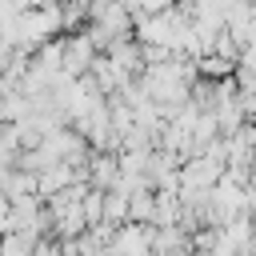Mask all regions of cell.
<instances>
[{
	"instance_id": "6",
	"label": "cell",
	"mask_w": 256,
	"mask_h": 256,
	"mask_svg": "<svg viewBox=\"0 0 256 256\" xmlns=\"http://www.w3.org/2000/svg\"><path fill=\"white\" fill-rule=\"evenodd\" d=\"M128 216L132 224H156V192L152 188H140L128 196Z\"/></svg>"
},
{
	"instance_id": "1",
	"label": "cell",
	"mask_w": 256,
	"mask_h": 256,
	"mask_svg": "<svg viewBox=\"0 0 256 256\" xmlns=\"http://www.w3.org/2000/svg\"><path fill=\"white\" fill-rule=\"evenodd\" d=\"M60 44H64V76H72V80L88 76V72H92V64L104 56V52L92 44V36H88L84 28H80V32L60 36Z\"/></svg>"
},
{
	"instance_id": "2",
	"label": "cell",
	"mask_w": 256,
	"mask_h": 256,
	"mask_svg": "<svg viewBox=\"0 0 256 256\" xmlns=\"http://www.w3.org/2000/svg\"><path fill=\"white\" fill-rule=\"evenodd\" d=\"M152 244H156V228L124 224V228H116V236L108 244V256H152Z\"/></svg>"
},
{
	"instance_id": "5",
	"label": "cell",
	"mask_w": 256,
	"mask_h": 256,
	"mask_svg": "<svg viewBox=\"0 0 256 256\" xmlns=\"http://www.w3.org/2000/svg\"><path fill=\"white\" fill-rule=\"evenodd\" d=\"M116 180H120V152H92V160H88V184L112 192Z\"/></svg>"
},
{
	"instance_id": "7",
	"label": "cell",
	"mask_w": 256,
	"mask_h": 256,
	"mask_svg": "<svg viewBox=\"0 0 256 256\" xmlns=\"http://www.w3.org/2000/svg\"><path fill=\"white\" fill-rule=\"evenodd\" d=\"M40 248V236L36 232H8L0 240V256H32Z\"/></svg>"
},
{
	"instance_id": "9",
	"label": "cell",
	"mask_w": 256,
	"mask_h": 256,
	"mask_svg": "<svg viewBox=\"0 0 256 256\" xmlns=\"http://www.w3.org/2000/svg\"><path fill=\"white\" fill-rule=\"evenodd\" d=\"M84 216H88V228L104 224V188H88L84 192Z\"/></svg>"
},
{
	"instance_id": "3",
	"label": "cell",
	"mask_w": 256,
	"mask_h": 256,
	"mask_svg": "<svg viewBox=\"0 0 256 256\" xmlns=\"http://www.w3.org/2000/svg\"><path fill=\"white\" fill-rule=\"evenodd\" d=\"M108 60H112V68L124 76V84H132V80H140L144 76V48H140V40H116L108 52H104Z\"/></svg>"
},
{
	"instance_id": "8",
	"label": "cell",
	"mask_w": 256,
	"mask_h": 256,
	"mask_svg": "<svg viewBox=\"0 0 256 256\" xmlns=\"http://www.w3.org/2000/svg\"><path fill=\"white\" fill-rule=\"evenodd\" d=\"M196 68H200V76H204V80H228V76H236V64H232V60H224V56H216V52L200 56V60H196Z\"/></svg>"
},
{
	"instance_id": "10",
	"label": "cell",
	"mask_w": 256,
	"mask_h": 256,
	"mask_svg": "<svg viewBox=\"0 0 256 256\" xmlns=\"http://www.w3.org/2000/svg\"><path fill=\"white\" fill-rule=\"evenodd\" d=\"M168 8H176V0H140L136 16H156V12H168Z\"/></svg>"
},
{
	"instance_id": "4",
	"label": "cell",
	"mask_w": 256,
	"mask_h": 256,
	"mask_svg": "<svg viewBox=\"0 0 256 256\" xmlns=\"http://www.w3.org/2000/svg\"><path fill=\"white\" fill-rule=\"evenodd\" d=\"M84 180H88V168L80 172V168H72V164H52V168H44V172L36 176L44 200H52V196H60V192H68L72 184H84Z\"/></svg>"
},
{
	"instance_id": "11",
	"label": "cell",
	"mask_w": 256,
	"mask_h": 256,
	"mask_svg": "<svg viewBox=\"0 0 256 256\" xmlns=\"http://www.w3.org/2000/svg\"><path fill=\"white\" fill-rule=\"evenodd\" d=\"M32 256H64V244H56V240H40V248H36Z\"/></svg>"
}]
</instances>
